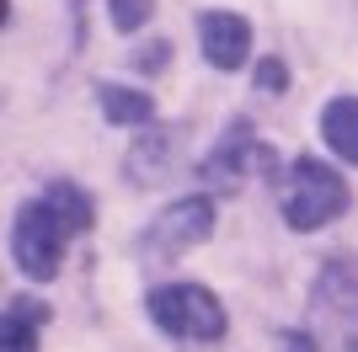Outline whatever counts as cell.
I'll use <instances>...</instances> for the list:
<instances>
[{
	"label": "cell",
	"mask_w": 358,
	"mask_h": 352,
	"mask_svg": "<svg viewBox=\"0 0 358 352\" xmlns=\"http://www.w3.org/2000/svg\"><path fill=\"white\" fill-rule=\"evenodd\" d=\"M209 230H214V203L209 198H182L145 230V256H177V251L209 240Z\"/></svg>",
	"instance_id": "4"
},
{
	"label": "cell",
	"mask_w": 358,
	"mask_h": 352,
	"mask_svg": "<svg viewBox=\"0 0 358 352\" xmlns=\"http://www.w3.org/2000/svg\"><path fill=\"white\" fill-rule=\"evenodd\" d=\"M150 22V0H113V27L118 32H134Z\"/></svg>",
	"instance_id": "11"
},
{
	"label": "cell",
	"mask_w": 358,
	"mask_h": 352,
	"mask_svg": "<svg viewBox=\"0 0 358 352\" xmlns=\"http://www.w3.org/2000/svg\"><path fill=\"white\" fill-rule=\"evenodd\" d=\"M348 208V182L321 161H299L289 171V192H284V219L294 230H321L327 219H337Z\"/></svg>",
	"instance_id": "3"
},
{
	"label": "cell",
	"mask_w": 358,
	"mask_h": 352,
	"mask_svg": "<svg viewBox=\"0 0 358 352\" xmlns=\"http://www.w3.org/2000/svg\"><path fill=\"white\" fill-rule=\"evenodd\" d=\"M257 80H262L268 91H284L289 75H284V64H278V59H262V64H257Z\"/></svg>",
	"instance_id": "12"
},
{
	"label": "cell",
	"mask_w": 358,
	"mask_h": 352,
	"mask_svg": "<svg viewBox=\"0 0 358 352\" xmlns=\"http://www.w3.org/2000/svg\"><path fill=\"white\" fill-rule=\"evenodd\" d=\"M91 230V198L70 182H54L43 198L22 203L11 224V256L27 278H54L59 272V256H64V240L70 235H86Z\"/></svg>",
	"instance_id": "1"
},
{
	"label": "cell",
	"mask_w": 358,
	"mask_h": 352,
	"mask_svg": "<svg viewBox=\"0 0 358 352\" xmlns=\"http://www.w3.org/2000/svg\"><path fill=\"white\" fill-rule=\"evenodd\" d=\"M321 133H327V145L343 155V161L358 166V96H337V102H327V112H321Z\"/></svg>",
	"instance_id": "7"
},
{
	"label": "cell",
	"mask_w": 358,
	"mask_h": 352,
	"mask_svg": "<svg viewBox=\"0 0 358 352\" xmlns=\"http://www.w3.org/2000/svg\"><path fill=\"white\" fill-rule=\"evenodd\" d=\"M150 321L177 342H220L224 337V305L198 283H171L150 293Z\"/></svg>",
	"instance_id": "2"
},
{
	"label": "cell",
	"mask_w": 358,
	"mask_h": 352,
	"mask_svg": "<svg viewBox=\"0 0 358 352\" xmlns=\"http://www.w3.org/2000/svg\"><path fill=\"white\" fill-rule=\"evenodd\" d=\"M161 155H171V145H166V139H155V145H145V149H134V155H129V171H134L139 182H155Z\"/></svg>",
	"instance_id": "10"
},
{
	"label": "cell",
	"mask_w": 358,
	"mask_h": 352,
	"mask_svg": "<svg viewBox=\"0 0 358 352\" xmlns=\"http://www.w3.org/2000/svg\"><path fill=\"white\" fill-rule=\"evenodd\" d=\"M38 321H43V305L11 299L0 321V352H38Z\"/></svg>",
	"instance_id": "8"
},
{
	"label": "cell",
	"mask_w": 358,
	"mask_h": 352,
	"mask_svg": "<svg viewBox=\"0 0 358 352\" xmlns=\"http://www.w3.org/2000/svg\"><path fill=\"white\" fill-rule=\"evenodd\" d=\"M102 112L113 123H150L155 102H150L145 91H123V86H102Z\"/></svg>",
	"instance_id": "9"
},
{
	"label": "cell",
	"mask_w": 358,
	"mask_h": 352,
	"mask_svg": "<svg viewBox=\"0 0 358 352\" xmlns=\"http://www.w3.org/2000/svg\"><path fill=\"white\" fill-rule=\"evenodd\" d=\"M310 305H315V315H327V321H337V325H358V267L331 262L327 272H321V283H315Z\"/></svg>",
	"instance_id": "6"
},
{
	"label": "cell",
	"mask_w": 358,
	"mask_h": 352,
	"mask_svg": "<svg viewBox=\"0 0 358 352\" xmlns=\"http://www.w3.org/2000/svg\"><path fill=\"white\" fill-rule=\"evenodd\" d=\"M198 38H203V59L214 70H241L252 54V27L236 11H203L198 16Z\"/></svg>",
	"instance_id": "5"
},
{
	"label": "cell",
	"mask_w": 358,
	"mask_h": 352,
	"mask_svg": "<svg viewBox=\"0 0 358 352\" xmlns=\"http://www.w3.org/2000/svg\"><path fill=\"white\" fill-rule=\"evenodd\" d=\"M284 347H289V352H315V342H310V337H299V331H289Z\"/></svg>",
	"instance_id": "13"
}]
</instances>
